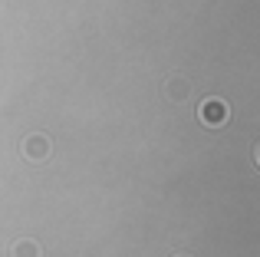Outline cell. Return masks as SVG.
Wrapping results in <instances>:
<instances>
[{
    "label": "cell",
    "instance_id": "obj_1",
    "mask_svg": "<svg viewBox=\"0 0 260 257\" xmlns=\"http://www.w3.org/2000/svg\"><path fill=\"white\" fill-rule=\"evenodd\" d=\"M228 106L221 103V99H204L201 103V109H198V119H201L204 125H211V128H217V125H224L228 122Z\"/></svg>",
    "mask_w": 260,
    "mask_h": 257
},
{
    "label": "cell",
    "instance_id": "obj_3",
    "mask_svg": "<svg viewBox=\"0 0 260 257\" xmlns=\"http://www.w3.org/2000/svg\"><path fill=\"white\" fill-rule=\"evenodd\" d=\"M165 96L172 99V103H184V99L191 96V83L184 76H172V79H168V86H165Z\"/></svg>",
    "mask_w": 260,
    "mask_h": 257
},
{
    "label": "cell",
    "instance_id": "obj_4",
    "mask_svg": "<svg viewBox=\"0 0 260 257\" xmlns=\"http://www.w3.org/2000/svg\"><path fill=\"white\" fill-rule=\"evenodd\" d=\"M10 257H43V251H40L37 241L23 238V241H17V244L10 247Z\"/></svg>",
    "mask_w": 260,
    "mask_h": 257
},
{
    "label": "cell",
    "instance_id": "obj_6",
    "mask_svg": "<svg viewBox=\"0 0 260 257\" xmlns=\"http://www.w3.org/2000/svg\"><path fill=\"white\" fill-rule=\"evenodd\" d=\"M175 257H188V254H175Z\"/></svg>",
    "mask_w": 260,
    "mask_h": 257
},
{
    "label": "cell",
    "instance_id": "obj_2",
    "mask_svg": "<svg viewBox=\"0 0 260 257\" xmlns=\"http://www.w3.org/2000/svg\"><path fill=\"white\" fill-rule=\"evenodd\" d=\"M50 139L46 135H26L23 142H20V152H23V158H30V162H43V158H50Z\"/></svg>",
    "mask_w": 260,
    "mask_h": 257
},
{
    "label": "cell",
    "instance_id": "obj_5",
    "mask_svg": "<svg viewBox=\"0 0 260 257\" xmlns=\"http://www.w3.org/2000/svg\"><path fill=\"white\" fill-rule=\"evenodd\" d=\"M257 165H260V145H257Z\"/></svg>",
    "mask_w": 260,
    "mask_h": 257
}]
</instances>
